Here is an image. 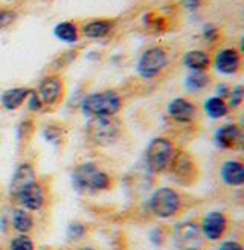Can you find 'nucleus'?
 I'll use <instances>...</instances> for the list:
<instances>
[{
    "label": "nucleus",
    "instance_id": "nucleus-31",
    "mask_svg": "<svg viewBox=\"0 0 244 250\" xmlns=\"http://www.w3.org/2000/svg\"><path fill=\"white\" fill-rule=\"evenodd\" d=\"M229 90L230 89H227V85L226 84H222V85H218V92H217V95L215 96H220V98H227V95H229Z\"/></svg>",
    "mask_w": 244,
    "mask_h": 250
},
{
    "label": "nucleus",
    "instance_id": "nucleus-6",
    "mask_svg": "<svg viewBox=\"0 0 244 250\" xmlns=\"http://www.w3.org/2000/svg\"><path fill=\"white\" fill-rule=\"evenodd\" d=\"M168 66V55L163 47H148L142 52V55L138 60V73L143 80H153L159 77L163 69Z\"/></svg>",
    "mask_w": 244,
    "mask_h": 250
},
{
    "label": "nucleus",
    "instance_id": "nucleus-12",
    "mask_svg": "<svg viewBox=\"0 0 244 250\" xmlns=\"http://www.w3.org/2000/svg\"><path fill=\"white\" fill-rule=\"evenodd\" d=\"M197 111H199L197 105L186 98L171 99L166 107L168 116L179 124H191L195 119V116H197Z\"/></svg>",
    "mask_w": 244,
    "mask_h": 250
},
{
    "label": "nucleus",
    "instance_id": "nucleus-9",
    "mask_svg": "<svg viewBox=\"0 0 244 250\" xmlns=\"http://www.w3.org/2000/svg\"><path fill=\"white\" fill-rule=\"evenodd\" d=\"M200 230L203 238L209 241H218L223 238L227 230V217L222 210L206 212L200 223Z\"/></svg>",
    "mask_w": 244,
    "mask_h": 250
},
{
    "label": "nucleus",
    "instance_id": "nucleus-17",
    "mask_svg": "<svg viewBox=\"0 0 244 250\" xmlns=\"http://www.w3.org/2000/svg\"><path fill=\"white\" fill-rule=\"evenodd\" d=\"M29 92L31 89H28V87H12V89H8L0 95V104L3 105L5 110L14 111L26 103Z\"/></svg>",
    "mask_w": 244,
    "mask_h": 250
},
{
    "label": "nucleus",
    "instance_id": "nucleus-19",
    "mask_svg": "<svg viewBox=\"0 0 244 250\" xmlns=\"http://www.w3.org/2000/svg\"><path fill=\"white\" fill-rule=\"evenodd\" d=\"M34 180H37L34 168L29 164L19 165L17 169L14 171V174H12V179H11V185H9L11 194H16L20 188H23L24 185H28Z\"/></svg>",
    "mask_w": 244,
    "mask_h": 250
},
{
    "label": "nucleus",
    "instance_id": "nucleus-8",
    "mask_svg": "<svg viewBox=\"0 0 244 250\" xmlns=\"http://www.w3.org/2000/svg\"><path fill=\"white\" fill-rule=\"evenodd\" d=\"M168 171L171 177L183 186L191 185L197 177V167H195L192 157L185 151H179L177 154H174Z\"/></svg>",
    "mask_w": 244,
    "mask_h": 250
},
{
    "label": "nucleus",
    "instance_id": "nucleus-27",
    "mask_svg": "<svg viewBox=\"0 0 244 250\" xmlns=\"http://www.w3.org/2000/svg\"><path fill=\"white\" fill-rule=\"evenodd\" d=\"M16 19H17V14L14 11L6 9V8H0V31H3L11 23H14Z\"/></svg>",
    "mask_w": 244,
    "mask_h": 250
},
{
    "label": "nucleus",
    "instance_id": "nucleus-34",
    "mask_svg": "<svg viewBox=\"0 0 244 250\" xmlns=\"http://www.w3.org/2000/svg\"><path fill=\"white\" fill-rule=\"evenodd\" d=\"M0 250H2V247H0Z\"/></svg>",
    "mask_w": 244,
    "mask_h": 250
},
{
    "label": "nucleus",
    "instance_id": "nucleus-13",
    "mask_svg": "<svg viewBox=\"0 0 244 250\" xmlns=\"http://www.w3.org/2000/svg\"><path fill=\"white\" fill-rule=\"evenodd\" d=\"M63 90H64V84L61 81V78L55 77V75H49V77H44V80L40 83L37 95L40 96L43 105L52 107L63 96Z\"/></svg>",
    "mask_w": 244,
    "mask_h": 250
},
{
    "label": "nucleus",
    "instance_id": "nucleus-3",
    "mask_svg": "<svg viewBox=\"0 0 244 250\" xmlns=\"http://www.w3.org/2000/svg\"><path fill=\"white\" fill-rule=\"evenodd\" d=\"M176 154V145L166 137H154L145 149V162L148 169L161 174L168 169L171 160Z\"/></svg>",
    "mask_w": 244,
    "mask_h": 250
},
{
    "label": "nucleus",
    "instance_id": "nucleus-1",
    "mask_svg": "<svg viewBox=\"0 0 244 250\" xmlns=\"http://www.w3.org/2000/svg\"><path fill=\"white\" fill-rule=\"evenodd\" d=\"M110 176L93 162H84L72 171V185L80 192H101L110 188Z\"/></svg>",
    "mask_w": 244,
    "mask_h": 250
},
{
    "label": "nucleus",
    "instance_id": "nucleus-33",
    "mask_svg": "<svg viewBox=\"0 0 244 250\" xmlns=\"http://www.w3.org/2000/svg\"><path fill=\"white\" fill-rule=\"evenodd\" d=\"M5 2H14V0H5Z\"/></svg>",
    "mask_w": 244,
    "mask_h": 250
},
{
    "label": "nucleus",
    "instance_id": "nucleus-5",
    "mask_svg": "<svg viewBox=\"0 0 244 250\" xmlns=\"http://www.w3.org/2000/svg\"><path fill=\"white\" fill-rule=\"evenodd\" d=\"M182 208V197L173 188H157L150 197V210L157 218L174 217Z\"/></svg>",
    "mask_w": 244,
    "mask_h": 250
},
{
    "label": "nucleus",
    "instance_id": "nucleus-22",
    "mask_svg": "<svg viewBox=\"0 0 244 250\" xmlns=\"http://www.w3.org/2000/svg\"><path fill=\"white\" fill-rule=\"evenodd\" d=\"M11 224H12V228H14L16 232L28 235L34 229V218L29 214V210L20 208V209H16L14 212H12Z\"/></svg>",
    "mask_w": 244,
    "mask_h": 250
},
{
    "label": "nucleus",
    "instance_id": "nucleus-29",
    "mask_svg": "<svg viewBox=\"0 0 244 250\" xmlns=\"http://www.w3.org/2000/svg\"><path fill=\"white\" fill-rule=\"evenodd\" d=\"M203 39L209 43H214L218 40V29L212 24H206L204 29H203Z\"/></svg>",
    "mask_w": 244,
    "mask_h": 250
},
{
    "label": "nucleus",
    "instance_id": "nucleus-16",
    "mask_svg": "<svg viewBox=\"0 0 244 250\" xmlns=\"http://www.w3.org/2000/svg\"><path fill=\"white\" fill-rule=\"evenodd\" d=\"M220 177L227 186L238 188L244 183V165L238 160H226L220 168Z\"/></svg>",
    "mask_w": 244,
    "mask_h": 250
},
{
    "label": "nucleus",
    "instance_id": "nucleus-23",
    "mask_svg": "<svg viewBox=\"0 0 244 250\" xmlns=\"http://www.w3.org/2000/svg\"><path fill=\"white\" fill-rule=\"evenodd\" d=\"M211 84V78L204 70H191L185 78V87L188 92H202Z\"/></svg>",
    "mask_w": 244,
    "mask_h": 250
},
{
    "label": "nucleus",
    "instance_id": "nucleus-18",
    "mask_svg": "<svg viewBox=\"0 0 244 250\" xmlns=\"http://www.w3.org/2000/svg\"><path fill=\"white\" fill-rule=\"evenodd\" d=\"M211 55L200 51V49H192V51H188L182 58L183 66L188 67L189 70H206L211 66Z\"/></svg>",
    "mask_w": 244,
    "mask_h": 250
},
{
    "label": "nucleus",
    "instance_id": "nucleus-11",
    "mask_svg": "<svg viewBox=\"0 0 244 250\" xmlns=\"http://www.w3.org/2000/svg\"><path fill=\"white\" fill-rule=\"evenodd\" d=\"M212 64L222 75H235L241 67V54L234 47H223L214 55Z\"/></svg>",
    "mask_w": 244,
    "mask_h": 250
},
{
    "label": "nucleus",
    "instance_id": "nucleus-26",
    "mask_svg": "<svg viewBox=\"0 0 244 250\" xmlns=\"http://www.w3.org/2000/svg\"><path fill=\"white\" fill-rule=\"evenodd\" d=\"M227 107L229 108H237L243 103V85H235L234 89L229 90L227 95Z\"/></svg>",
    "mask_w": 244,
    "mask_h": 250
},
{
    "label": "nucleus",
    "instance_id": "nucleus-28",
    "mask_svg": "<svg viewBox=\"0 0 244 250\" xmlns=\"http://www.w3.org/2000/svg\"><path fill=\"white\" fill-rule=\"evenodd\" d=\"M26 104H28V108L31 110V111H40L41 108H43V103H41V99H40V96L37 95V92L35 90H31L29 92V95H28V99H26Z\"/></svg>",
    "mask_w": 244,
    "mask_h": 250
},
{
    "label": "nucleus",
    "instance_id": "nucleus-15",
    "mask_svg": "<svg viewBox=\"0 0 244 250\" xmlns=\"http://www.w3.org/2000/svg\"><path fill=\"white\" fill-rule=\"evenodd\" d=\"M115 28V21L107 20V19H95L90 20L87 23H84L81 26V34L85 37V39H105L107 35H110V32Z\"/></svg>",
    "mask_w": 244,
    "mask_h": 250
},
{
    "label": "nucleus",
    "instance_id": "nucleus-32",
    "mask_svg": "<svg viewBox=\"0 0 244 250\" xmlns=\"http://www.w3.org/2000/svg\"><path fill=\"white\" fill-rule=\"evenodd\" d=\"M80 250H95L93 247H90V246H85V247H81Z\"/></svg>",
    "mask_w": 244,
    "mask_h": 250
},
{
    "label": "nucleus",
    "instance_id": "nucleus-4",
    "mask_svg": "<svg viewBox=\"0 0 244 250\" xmlns=\"http://www.w3.org/2000/svg\"><path fill=\"white\" fill-rule=\"evenodd\" d=\"M85 133L89 139L100 146L113 145L121 136V125L113 118H90L85 125Z\"/></svg>",
    "mask_w": 244,
    "mask_h": 250
},
{
    "label": "nucleus",
    "instance_id": "nucleus-7",
    "mask_svg": "<svg viewBox=\"0 0 244 250\" xmlns=\"http://www.w3.org/2000/svg\"><path fill=\"white\" fill-rule=\"evenodd\" d=\"M174 244L180 250H197L203 244L200 226L194 221H182L174 228Z\"/></svg>",
    "mask_w": 244,
    "mask_h": 250
},
{
    "label": "nucleus",
    "instance_id": "nucleus-24",
    "mask_svg": "<svg viewBox=\"0 0 244 250\" xmlns=\"http://www.w3.org/2000/svg\"><path fill=\"white\" fill-rule=\"evenodd\" d=\"M9 250H35V246H34V241L29 238L28 235L20 233L11 240Z\"/></svg>",
    "mask_w": 244,
    "mask_h": 250
},
{
    "label": "nucleus",
    "instance_id": "nucleus-25",
    "mask_svg": "<svg viewBox=\"0 0 244 250\" xmlns=\"http://www.w3.org/2000/svg\"><path fill=\"white\" fill-rule=\"evenodd\" d=\"M85 232H87V229H85L84 224H81V223H72L70 226L67 228L66 235H67L69 241H78V240H81L82 236L85 235Z\"/></svg>",
    "mask_w": 244,
    "mask_h": 250
},
{
    "label": "nucleus",
    "instance_id": "nucleus-21",
    "mask_svg": "<svg viewBox=\"0 0 244 250\" xmlns=\"http://www.w3.org/2000/svg\"><path fill=\"white\" fill-rule=\"evenodd\" d=\"M203 110L211 119H222V118L227 116V113H229L227 103L220 96L207 98L206 101L203 103Z\"/></svg>",
    "mask_w": 244,
    "mask_h": 250
},
{
    "label": "nucleus",
    "instance_id": "nucleus-2",
    "mask_svg": "<svg viewBox=\"0 0 244 250\" xmlns=\"http://www.w3.org/2000/svg\"><path fill=\"white\" fill-rule=\"evenodd\" d=\"M122 108V98L115 90L95 92L82 98L81 111L87 118H113Z\"/></svg>",
    "mask_w": 244,
    "mask_h": 250
},
{
    "label": "nucleus",
    "instance_id": "nucleus-30",
    "mask_svg": "<svg viewBox=\"0 0 244 250\" xmlns=\"http://www.w3.org/2000/svg\"><path fill=\"white\" fill-rule=\"evenodd\" d=\"M218 250H243V246L237 241H224L220 244Z\"/></svg>",
    "mask_w": 244,
    "mask_h": 250
},
{
    "label": "nucleus",
    "instance_id": "nucleus-14",
    "mask_svg": "<svg viewBox=\"0 0 244 250\" xmlns=\"http://www.w3.org/2000/svg\"><path fill=\"white\" fill-rule=\"evenodd\" d=\"M215 142L226 151L240 149L243 146V130L237 124H226L215 131Z\"/></svg>",
    "mask_w": 244,
    "mask_h": 250
},
{
    "label": "nucleus",
    "instance_id": "nucleus-20",
    "mask_svg": "<svg viewBox=\"0 0 244 250\" xmlns=\"http://www.w3.org/2000/svg\"><path fill=\"white\" fill-rule=\"evenodd\" d=\"M54 35L60 42L73 44L80 40V29L77 26V23H73V21H60L55 24Z\"/></svg>",
    "mask_w": 244,
    "mask_h": 250
},
{
    "label": "nucleus",
    "instance_id": "nucleus-10",
    "mask_svg": "<svg viewBox=\"0 0 244 250\" xmlns=\"http://www.w3.org/2000/svg\"><path fill=\"white\" fill-rule=\"evenodd\" d=\"M12 195L16 197L19 205L26 210H39L44 205V191L37 180L24 185Z\"/></svg>",
    "mask_w": 244,
    "mask_h": 250
}]
</instances>
